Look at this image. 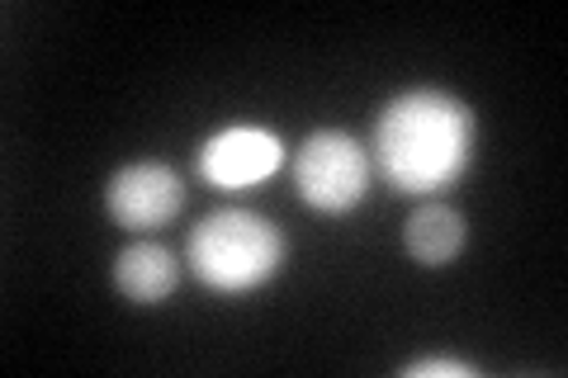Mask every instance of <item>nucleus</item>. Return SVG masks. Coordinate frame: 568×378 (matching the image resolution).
Returning <instances> with one entry per match:
<instances>
[{
    "label": "nucleus",
    "mask_w": 568,
    "mask_h": 378,
    "mask_svg": "<svg viewBox=\"0 0 568 378\" xmlns=\"http://www.w3.org/2000/svg\"><path fill=\"white\" fill-rule=\"evenodd\" d=\"M175 284H181V260H175L162 242H133V246L119 251L114 289L129 303H138V308L166 303L175 294Z\"/></svg>",
    "instance_id": "423d86ee"
},
{
    "label": "nucleus",
    "mask_w": 568,
    "mask_h": 378,
    "mask_svg": "<svg viewBox=\"0 0 568 378\" xmlns=\"http://www.w3.org/2000/svg\"><path fill=\"white\" fill-rule=\"evenodd\" d=\"M474 133L478 123L469 104H459L450 90L413 85L384 104L369 152H375V166L388 190L413 194V200H436L469 171Z\"/></svg>",
    "instance_id": "f257e3e1"
},
{
    "label": "nucleus",
    "mask_w": 568,
    "mask_h": 378,
    "mask_svg": "<svg viewBox=\"0 0 568 378\" xmlns=\"http://www.w3.org/2000/svg\"><path fill=\"white\" fill-rule=\"evenodd\" d=\"M284 256H290L284 232L252 208L209 213L185 242V260L194 269V279L209 284L213 294L261 289V284H271L284 269Z\"/></svg>",
    "instance_id": "f03ea898"
},
{
    "label": "nucleus",
    "mask_w": 568,
    "mask_h": 378,
    "mask_svg": "<svg viewBox=\"0 0 568 378\" xmlns=\"http://www.w3.org/2000/svg\"><path fill=\"white\" fill-rule=\"evenodd\" d=\"M284 166V142L261 123L219 129L200 147V175L213 190H252Z\"/></svg>",
    "instance_id": "39448f33"
},
{
    "label": "nucleus",
    "mask_w": 568,
    "mask_h": 378,
    "mask_svg": "<svg viewBox=\"0 0 568 378\" xmlns=\"http://www.w3.org/2000/svg\"><path fill=\"white\" fill-rule=\"evenodd\" d=\"M403 246L407 256L426 269H440L450 265L459 251H465V218H459V208L440 204V200H426L407 213L403 223Z\"/></svg>",
    "instance_id": "0eeeda50"
},
{
    "label": "nucleus",
    "mask_w": 568,
    "mask_h": 378,
    "mask_svg": "<svg viewBox=\"0 0 568 378\" xmlns=\"http://www.w3.org/2000/svg\"><path fill=\"white\" fill-rule=\"evenodd\" d=\"M403 378H478V369H474V365H465V359L426 355V359H413V365L403 369Z\"/></svg>",
    "instance_id": "6e6552de"
},
{
    "label": "nucleus",
    "mask_w": 568,
    "mask_h": 378,
    "mask_svg": "<svg viewBox=\"0 0 568 378\" xmlns=\"http://www.w3.org/2000/svg\"><path fill=\"white\" fill-rule=\"evenodd\" d=\"M294 190L317 213H351L369 194V152L346 129H317L294 152Z\"/></svg>",
    "instance_id": "7ed1b4c3"
},
{
    "label": "nucleus",
    "mask_w": 568,
    "mask_h": 378,
    "mask_svg": "<svg viewBox=\"0 0 568 378\" xmlns=\"http://www.w3.org/2000/svg\"><path fill=\"white\" fill-rule=\"evenodd\" d=\"M104 208L123 232H156L185 208V185L166 161H129L104 185Z\"/></svg>",
    "instance_id": "20e7f679"
}]
</instances>
